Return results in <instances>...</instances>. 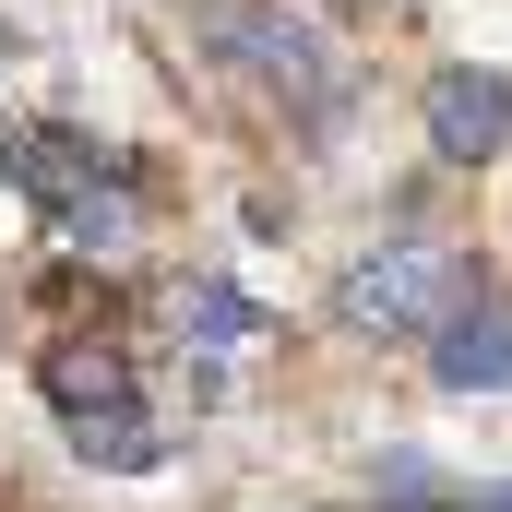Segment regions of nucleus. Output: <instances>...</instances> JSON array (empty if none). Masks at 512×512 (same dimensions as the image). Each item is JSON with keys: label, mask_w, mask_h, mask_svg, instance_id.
Listing matches in <instances>:
<instances>
[{"label": "nucleus", "mask_w": 512, "mask_h": 512, "mask_svg": "<svg viewBox=\"0 0 512 512\" xmlns=\"http://www.w3.org/2000/svg\"><path fill=\"white\" fill-rule=\"evenodd\" d=\"M465 298H477V251L405 239V251L346 262V286H334V322H346V334H441Z\"/></svg>", "instance_id": "1"}, {"label": "nucleus", "mask_w": 512, "mask_h": 512, "mask_svg": "<svg viewBox=\"0 0 512 512\" xmlns=\"http://www.w3.org/2000/svg\"><path fill=\"white\" fill-rule=\"evenodd\" d=\"M334 12H358V0H334Z\"/></svg>", "instance_id": "11"}, {"label": "nucleus", "mask_w": 512, "mask_h": 512, "mask_svg": "<svg viewBox=\"0 0 512 512\" xmlns=\"http://www.w3.org/2000/svg\"><path fill=\"white\" fill-rule=\"evenodd\" d=\"M167 322H179V346H203V358H227V346H251V334H262V310L239 298V286H215V274H203V286H179V298H167Z\"/></svg>", "instance_id": "7"}, {"label": "nucleus", "mask_w": 512, "mask_h": 512, "mask_svg": "<svg viewBox=\"0 0 512 512\" xmlns=\"http://www.w3.org/2000/svg\"><path fill=\"white\" fill-rule=\"evenodd\" d=\"M417 120H429V143H441L453 167L501 155V143H512V72H429Z\"/></svg>", "instance_id": "4"}, {"label": "nucleus", "mask_w": 512, "mask_h": 512, "mask_svg": "<svg viewBox=\"0 0 512 512\" xmlns=\"http://www.w3.org/2000/svg\"><path fill=\"white\" fill-rule=\"evenodd\" d=\"M72 453H84V465H155L167 441H155V417H143V405H120V417H96V429H72Z\"/></svg>", "instance_id": "9"}, {"label": "nucleus", "mask_w": 512, "mask_h": 512, "mask_svg": "<svg viewBox=\"0 0 512 512\" xmlns=\"http://www.w3.org/2000/svg\"><path fill=\"white\" fill-rule=\"evenodd\" d=\"M179 24H191L215 60H239V72H262V84H286L298 108H334V60H322V36L286 24L274 0H179Z\"/></svg>", "instance_id": "2"}, {"label": "nucleus", "mask_w": 512, "mask_h": 512, "mask_svg": "<svg viewBox=\"0 0 512 512\" xmlns=\"http://www.w3.org/2000/svg\"><path fill=\"white\" fill-rule=\"evenodd\" d=\"M429 382L441 393H501L512 382V322L501 310H453V322L429 334Z\"/></svg>", "instance_id": "6"}, {"label": "nucleus", "mask_w": 512, "mask_h": 512, "mask_svg": "<svg viewBox=\"0 0 512 512\" xmlns=\"http://www.w3.org/2000/svg\"><path fill=\"white\" fill-rule=\"evenodd\" d=\"M465 512H512V489H477V501H465Z\"/></svg>", "instance_id": "10"}, {"label": "nucleus", "mask_w": 512, "mask_h": 512, "mask_svg": "<svg viewBox=\"0 0 512 512\" xmlns=\"http://www.w3.org/2000/svg\"><path fill=\"white\" fill-rule=\"evenodd\" d=\"M60 239H72V251H131V179L84 191V203H60Z\"/></svg>", "instance_id": "8"}, {"label": "nucleus", "mask_w": 512, "mask_h": 512, "mask_svg": "<svg viewBox=\"0 0 512 512\" xmlns=\"http://www.w3.org/2000/svg\"><path fill=\"white\" fill-rule=\"evenodd\" d=\"M0 167H12V191H36L60 215V203H84V191L120 179V143H96V131H72V120H24V131H0Z\"/></svg>", "instance_id": "3"}, {"label": "nucleus", "mask_w": 512, "mask_h": 512, "mask_svg": "<svg viewBox=\"0 0 512 512\" xmlns=\"http://www.w3.org/2000/svg\"><path fill=\"white\" fill-rule=\"evenodd\" d=\"M36 382H48V405H60V429H96V417H120V405H131V358H120V346L60 334V346L36 358Z\"/></svg>", "instance_id": "5"}]
</instances>
